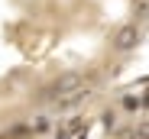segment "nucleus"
<instances>
[{
  "mask_svg": "<svg viewBox=\"0 0 149 139\" xmlns=\"http://www.w3.org/2000/svg\"><path fill=\"white\" fill-rule=\"evenodd\" d=\"M136 45H139V29H136V26H120V29H117V36H113V49L130 52V49H136Z\"/></svg>",
  "mask_w": 149,
  "mask_h": 139,
  "instance_id": "1",
  "label": "nucleus"
},
{
  "mask_svg": "<svg viewBox=\"0 0 149 139\" xmlns=\"http://www.w3.org/2000/svg\"><path fill=\"white\" fill-rule=\"evenodd\" d=\"M81 81H84V75H78V71H68V75H62V78L52 84V97H62V94H74V91L81 87Z\"/></svg>",
  "mask_w": 149,
  "mask_h": 139,
  "instance_id": "2",
  "label": "nucleus"
},
{
  "mask_svg": "<svg viewBox=\"0 0 149 139\" xmlns=\"http://www.w3.org/2000/svg\"><path fill=\"white\" fill-rule=\"evenodd\" d=\"M139 104H143V100H139V97H123V107H127V110H136V107H139Z\"/></svg>",
  "mask_w": 149,
  "mask_h": 139,
  "instance_id": "3",
  "label": "nucleus"
},
{
  "mask_svg": "<svg viewBox=\"0 0 149 139\" xmlns=\"http://www.w3.org/2000/svg\"><path fill=\"white\" fill-rule=\"evenodd\" d=\"M33 129H36V133H42V129H49V120H45V117H39V120L33 123Z\"/></svg>",
  "mask_w": 149,
  "mask_h": 139,
  "instance_id": "4",
  "label": "nucleus"
}]
</instances>
